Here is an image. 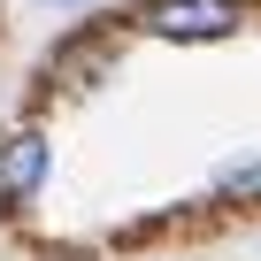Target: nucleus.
I'll return each mask as SVG.
<instances>
[{
  "instance_id": "obj_1",
  "label": "nucleus",
  "mask_w": 261,
  "mask_h": 261,
  "mask_svg": "<svg viewBox=\"0 0 261 261\" xmlns=\"http://www.w3.org/2000/svg\"><path fill=\"white\" fill-rule=\"evenodd\" d=\"M146 31L154 39H230L238 31V8H230V0H154Z\"/></svg>"
},
{
  "instance_id": "obj_2",
  "label": "nucleus",
  "mask_w": 261,
  "mask_h": 261,
  "mask_svg": "<svg viewBox=\"0 0 261 261\" xmlns=\"http://www.w3.org/2000/svg\"><path fill=\"white\" fill-rule=\"evenodd\" d=\"M46 139L39 130H8V139H0V200H31L39 185H46Z\"/></svg>"
},
{
  "instance_id": "obj_3",
  "label": "nucleus",
  "mask_w": 261,
  "mask_h": 261,
  "mask_svg": "<svg viewBox=\"0 0 261 261\" xmlns=\"http://www.w3.org/2000/svg\"><path fill=\"white\" fill-rule=\"evenodd\" d=\"M223 192H230V200H246V192H261V162H246V169H230V177H223Z\"/></svg>"
}]
</instances>
